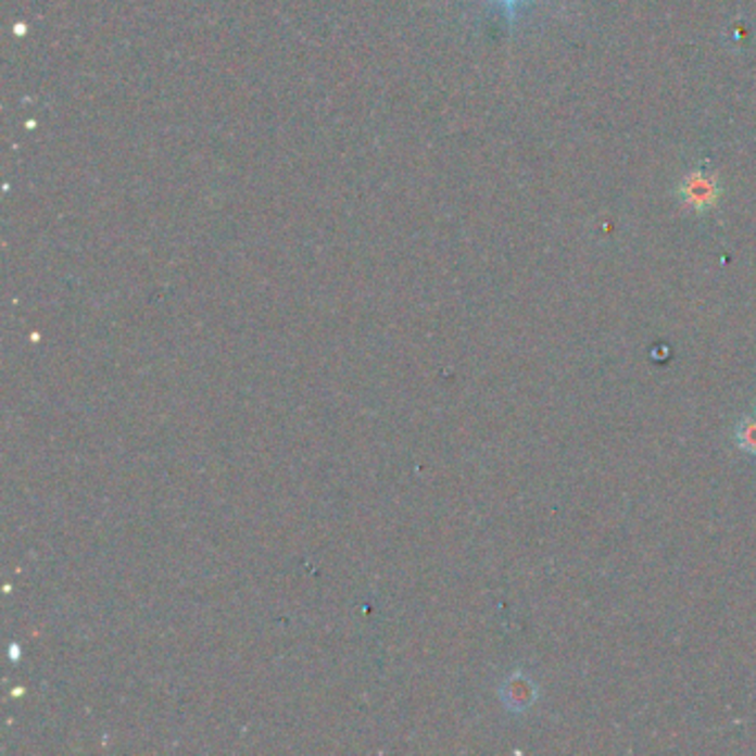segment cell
<instances>
[{
  "instance_id": "1",
  "label": "cell",
  "mask_w": 756,
  "mask_h": 756,
  "mask_svg": "<svg viewBox=\"0 0 756 756\" xmlns=\"http://www.w3.org/2000/svg\"><path fill=\"white\" fill-rule=\"evenodd\" d=\"M721 196V180L708 162H701V165L688 169L677 185V202L692 215L713 213L719 206Z\"/></svg>"
},
{
  "instance_id": "3",
  "label": "cell",
  "mask_w": 756,
  "mask_h": 756,
  "mask_svg": "<svg viewBox=\"0 0 756 756\" xmlns=\"http://www.w3.org/2000/svg\"><path fill=\"white\" fill-rule=\"evenodd\" d=\"M493 3L502 10V14L506 16V21L513 25L515 18H517V12H519L526 3H530V0H493Z\"/></svg>"
},
{
  "instance_id": "2",
  "label": "cell",
  "mask_w": 756,
  "mask_h": 756,
  "mask_svg": "<svg viewBox=\"0 0 756 756\" xmlns=\"http://www.w3.org/2000/svg\"><path fill=\"white\" fill-rule=\"evenodd\" d=\"M736 442L743 451L756 453V419L747 417L736 428Z\"/></svg>"
}]
</instances>
